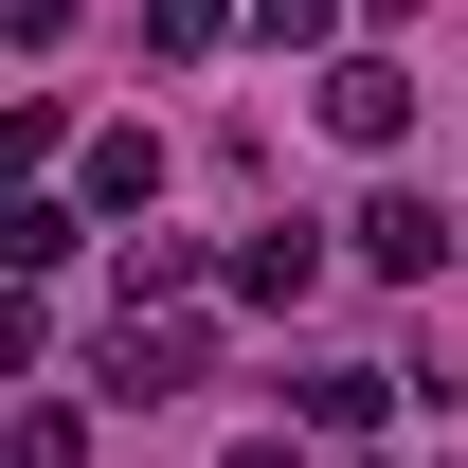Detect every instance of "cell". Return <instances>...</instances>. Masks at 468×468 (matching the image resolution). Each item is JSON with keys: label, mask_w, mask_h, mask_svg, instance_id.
<instances>
[{"label": "cell", "mask_w": 468, "mask_h": 468, "mask_svg": "<svg viewBox=\"0 0 468 468\" xmlns=\"http://www.w3.org/2000/svg\"><path fill=\"white\" fill-rule=\"evenodd\" d=\"M217 37H234V0H144V55H163V72H198Z\"/></svg>", "instance_id": "6"}, {"label": "cell", "mask_w": 468, "mask_h": 468, "mask_svg": "<svg viewBox=\"0 0 468 468\" xmlns=\"http://www.w3.org/2000/svg\"><path fill=\"white\" fill-rule=\"evenodd\" d=\"M306 414H324V432H378V414H397V360H324Z\"/></svg>", "instance_id": "4"}, {"label": "cell", "mask_w": 468, "mask_h": 468, "mask_svg": "<svg viewBox=\"0 0 468 468\" xmlns=\"http://www.w3.org/2000/svg\"><path fill=\"white\" fill-rule=\"evenodd\" d=\"M18 468H90V414H55V397H37V414H18Z\"/></svg>", "instance_id": "10"}, {"label": "cell", "mask_w": 468, "mask_h": 468, "mask_svg": "<svg viewBox=\"0 0 468 468\" xmlns=\"http://www.w3.org/2000/svg\"><path fill=\"white\" fill-rule=\"evenodd\" d=\"M252 37H271V55H324V37H343V0H252Z\"/></svg>", "instance_id": "9"}, {"label": "cell", "mask_w": 468, "mask_h": 468, "mask_svg": "<svg viewBox=\"0 0 468 468\" xmlns=\"http://www.w3.org/2000/svg\"><path fill=\"white\" fill-rule=\"evenodd\" d=\"M109 378H126V397H180V378H198V324H144V306H126V343H109Z\"/></svg>", "instance_id": "3"}, {"label": "cell", "mask_w": 468, "mask_h": 468, "mask_svg": "<svg viewBox=\"0 0 468 468\" xmlns=\"http://www.w3.org/2000/svg\"><path fill=\"white\" fill-rule=\"evenodd\" d=\"M234 289H252V306H306V289H324V252H306V234H252V252H234Z\"/></svg>", "instance_id": "5"}, {"label": "cell", "mask_w": 468, "mask_h": 468, "mask_svg": "<svg viewBox=\"0 0 468 468\" xmlns=\"http://www.w3.org/2000/svg\"><path fill=\"white\" fill-rule=\"evenodd\" d=\"M90 198H109V217H144V198H163V144H144V126H109V144H90Z\"/></svg>", "instance_id": "7"}, {"label": "cell", "mask_w": 468, "mask_h": 468, "mask_svg": "<svg viewBox=\"0 0 468 468\" xmlns=\"http://www.w3.org/2000/svg\"><path fill=\"white\" fill-rule=\"evenodd\" d=\"M72 234H90L72 198H18V217H0V252H18V271H72Z\"/></svg>", "instance_id": "8"}, {"label": "cell", "mask_w": 468, "mask_h": 468, "mask_svg": "<svg viewBox=\"0 0 468 468\" xmlns=\"http://www.w3.org/2000/svg\"><path fill=\"white\" fill-rule=\"evenodd\" d=\"M324 126H343V144H414V72L397 55H343L324 72Z\"/></svg>", "instance_id": "1"}, {"label": "cell", "mask_w": 468, "mask_h": 468, "mask_svg": "<svg viewBox=\"0 0 468 468\" xmlns=\"http://www.w3.org/2000/svg\"><path fill=\"white\" fill-rule=\"evenodd\" d=\"M360 271L432 289V271H451V217H432V198H360Z\"/></svg>", "instance_id": "2"}]
</instances>
